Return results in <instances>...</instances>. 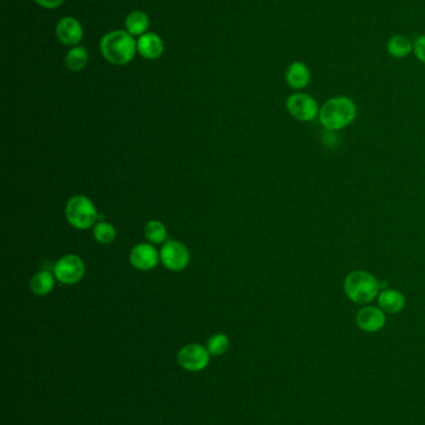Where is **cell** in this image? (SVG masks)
<instances>
[{
  "label": "cell",
  "instance_id": "6da1fadb",
  "mask_svg": "<svg viewBox=\"0 0 425 425\" xmlns=\"http://www.w3.org/2000/svg\"><path fill=\"white\" fill-rule=\"evenodd\" d=\"M358 115L356 102L347 96H336L325 101L319 108V124L329 132L347 129L356 121Z\"/></svg>",
  "mask_w": 425,
  "mask_h": 425
},
{
  "label": "cell",
  "instance_id": "7a4b0ae2",
  "mask_svg": "<svg viewBox=\"0 0 425 425\" xmlns=\"http://www.w3.org/2000/svg\"><path fill=\"white\" fill-rule=\"evenodd\" d=\"M343 289L350 301L358 305H369L378 297L383 285L370 272L353 270L344 278Z\"/></svg>",
  "mask_w": 425,
  "mask_h": 425
},
{
  "label": "cell",
  "instance_id": "3957f363",
  "mask_svg": "<svg viewBox=\"0 0 425 425\" xmlns=\"http://www.w3.org/2000/svg\"><path fill=\"white\" fill-rule=\"evenodd\" d=\"M100 50L107 62L126 65L134 59L138 43L129 31L115 30L101 39Z\"/></svg>",
  "mask_w": 425,
  "mask_h": 425
},
{
  "label": "cell",
  "instance_id": "277c9868",
  "mask_svg": "<svg viewBox=\"0 0 425 425\" xmlns=\"http://www.w3.org/2000/svg\"><path fill=\"white\" fill-rule=\"evenodd\" d=\"M65 216L71 227L80 230H87L93 227L99 219L94 203L85 196L70 198L65 208Z\"/></svg>",
  "mask_w": 425,
  "mask_h": 425
},
{
  "label": "cell",
  "instance_id": "5b68a950",
  "mask_svg": "<svg viewBox=\"0 0 425 425\" xmlns=\"http://www.w3.org/2000/svg\"><path fill=\"white\" fill-rule=\"evenodd\" d=\"M288 113L300 122H311L318 117L319 107L317 100L305 93H292L286 100Z\"/></svg>",
  "mask_w": 425,
  "mask_h": 425
},
{
  "label": "cell",
  "instance_id": "8992f818",
  "mask_svg": "<svg viewBox=\"0 0 425 425\" xmlns=\"http://www.w3.org/2000/svg\"><path fill=\"white\" fill-rule=\"evenodd\" d=\"M54 275L63 285H75L80 283L85 275V264L80 256L69 254L57 260L54 266Z\"/></svg>",
  "mask_w": 425,
  "mask_h": 425
},
{
  "label": "cell",
  "instance_id": "52a82bcc",
  "mask_svg": "<svg viewBox=\"0 0 425 425\" xmlns=\"http://www.w3.org/2000/svg\"><path fill=\"white\" fill-rule=\"evenodd\" d=\"M160 259L163 266L171 272H182L190 263V252L188 247L180 241H166L161 247Z\"/></svg>",
  "mask_w": 425,
  "mask_h": 425
},
{
  "label": "cell",
  "instance_id": "ba28073f",
  "mask_svg": "<svg viewBox=\"0 0 425 425\" xmlns=\"http://www.w3.org/2000/svg\"><path fill=\"white\" fill-rule=\"evenodd\" d=\"M177 361L183 370L199 372L205 370L210 362V352L200 345H188L179 352Z\"/></svg>",
  "mask_w": 425,
  "mask_h": 425
},
{
  "label": "cell",
  "instance_id": "9c48e42d",
  "mask_svg": "<svg viewBox=\"0 0 425 425\" xmlns=\"http://www.w3.org/2000/svg\"><path fill=\"white\" fill-rule=\"evenodd\" d=\"M356 326L364 332L374 333L386 326L387 316L379 306L364 305L356 314Z\"/></svg>",
  "mask_w": 425,
  "mask_h": 425
},
{
  "label": "cell",
  "instance_id": "30bf717a",
  "mask_svg": "<svg viewBox=\"0 0 425 425\" xmlns=\"http://www.w3.org/2000/svg\"><path fill=\"white\" fill-rule=\"evenodd\" d=\"M160 253L151 244H138L130 253L132 265L140 272L155 269L160 263Z\"/></svg>",
  "mask_w": 425,
  "mask_h": 425
},
{
  "label": "cell",
  "instance_id": "8fae6325",
  "mask_svg": "<svg viewBox=\"0 0 425 425\" xmlns=\"http://www.w3.org/2000/svg\"><path fill=\"white\" fill-rule=\"evenodd\" d=\"M84 31L76 19L63 18L57 25V37L65 45H76L82 41Z\"/></svg>",
  "mask_w": 425,
  "mask_h": 425
},
{
  "label": "cell",
  "instance_id": "7c38bea8",
  "mask_svg": "<svg viewBox=\"0 0 425 425\" xmlns=\"http://www.w3.org/2000/svg\"><path fill=\"white\" fill-rule=\"evenodd\" d=\"M284 80L291 88L300 91L306 88L311 82V70L305 62H292L284 73Z\"/></svg>",
  "mask_w": 425,
  "mask_h": 425
},
{
  "label": "cell",
  "instance_id": "4fadbf2b",
  "mask_svg": "<svg viewBox=\"0 0 425 425\" xmlns=\"http://www.w3.org/2000/svg\"><path fill=\"white\" fill-rule=\"evenodd\" d=\"M378 306L389 314H397L401 312L406 308V296L400 292L399 290L386 289L381 290L379 295L377 297Z\"/></svg>",
  "mask_w": 425,
  "mask_h": 425
},
{
  "label": "cell",
  "instance_id": "5bb4252c",
  "mask_svg": "<svg viewBox=\"0 0 425 425\" xmlns=\"http://www.w3.org/2000/svg\"><path fill=\"white\" fill-rule=\"evenodd\" d=\"M138 51L145 59L155 60L163 55V41L154 32H146L138 40Z\"/></svg>",
  "mask_w": 425,
  "mask_h": 425
},
{
  "label": "cell",
  "instance_id": "9a60e30c",
  "mask_svg": "<svg viewBox=\"0 0 425 425\" xmlns=\"http://www.w3.org/2000/svg\"><path fill=\"white\" fill-rule=\"evenodd\" d=\"M413 49H414V44L409 37H404V35L398 34L388 40V54L394 59H404L412 54Z\"/></svg>",
  "mask_w": 425,
  "mask_h": 425
},
{
  "label": "cell",
  "instance_id": "2e32d148",
  "mask_svg": "<svg viewBox=\"0 0 425 425\" xmlns=\"http://www.w3.org/2000/svg\"><path fill=\"white\" fill-rule=\"evenodd\" d=\"M55 278L49 272H37L30 280V289L37 296L49 295L55 286Z\"/></svg>",
  "mask_w": 425,
  "mask_h": 425
},
{
  "label": "cell",
  "instance_id": "e0dca14e",
  "mask_svg": "<svg viewBox=\"0 0 425 425\" xmlns=\"http://www.w3.org/2000/svg\"><path fill=\"white\" fill-rule=\"evenodd\" d=\"M126 29L134 35H144L146 30L149 29L150 25V19L147 17V14L144 12H132L129 14V17L126 18L125 21Z\"/></svg>",
  "mask_w": 425,
  "mask_h": 425
},
{
  "label": "cell",
  "instance_id": "ac0fdd59",
  "mask_svg": "<svg viewBox=\"0 0 425 425\" xmlns=\"http://www.w3.org/2000/svg\"><path fill=\"white\" fill-rule=\"evenodd\" d=\"M88 50L82 46H75L69 50V53L66 54V59H65L66 66L71 71H80L88 65Z\"/></svg>",
  "mask_w": 425,
  "mask_h": 425
},
{
  "label": "cell",
  "instance_id": "d6986e66",
  "mask_svg": "<svg viewBox=\"0 0 425 425\" xmlns=\"http://www.w3.org/2000/svg\"><path fill=\"white\" fill-rule=\"evenodd\" d=\"M145 236L152 244H163L168 238V232L163 223L150 220L145 227Z\"/></svg>",
  "mask_w": 425,
  "mask_h": 425
},
{
  "label": "cell",
  "instance_id": "ffe728a7",
  "mask_svg": "<svg viewBox=\"0 0 425 425\" xmlns=\"http://www.w3.org/2000/svg\"><path fill=\"white\" fill-rule=\"evenodd\" d=\"M95 240L102 245H109L116 239V230L113 224L107 222H98L94 225Z\"/></svg>",
  "mask_w": 425,
  "mask_h": 425
},
{
  "label": "cell",
  "instance_id": "44dd1931",
  "mask_svg": "<svg viewBox=\"0 0 425 425\" xmlns=\"http://www.w3.org/2000/svg\"><path fill=\"white\" fill-rule=\"evenodd\" d=\"M207 351L210 352V355L212 356H222L230 348V341L227 339L226 334L217 333L213 334L211 339L207 342Z\"/></svg>",
  "mask_w": 425,
  "mask_h": 425
},
{
  "label": "cell",
  "instance_id": "7402d4cb",
  "mask_svg": "<svg viewBox=\"0 0 425 425\" xmlns=\"http://www.w3.org/2000/svg\"><path fill=\"white\" fill-rule=\"evenodd\" d=\"M413 51H414V55L418 59L419 62L425 64V34L420 35L415 40Z\"/></svg>",
  "mask_w": 425,
  "mask_h": 425
},
{
  "label": "cell",
  "instance_id": "603a6c76",
  "mask_svg": "<svg viewBox=\"0 0 425 425\" xmlns=\"http://www.w3.org/2000/svg\"><path fill=\"white\" fill-rule=\"evenodd\" d=\"M35 1L45 9H55L63 4L64 0H35Z\"/></svg>",
  "mask_w": 425,
  "mask_h": 425
}]
</instances>
